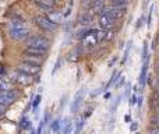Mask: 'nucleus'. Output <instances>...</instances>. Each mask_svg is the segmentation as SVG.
I'll return each instance as SVG.
<instances>
[{"instance_id": "nucleus-1", "label": "nucleus", "mask_w": 159, "mask_h": 134, "mask_svg": "<svg viewBox=\"0 0 159 134\" xmlns=\"http://www.w3.org/2000/svg\"><path fill=\"white\" fill-rule=\"evenodd\" d=\"M25 44H27V46H31V48H38V49L48 50L49 49L50 41L41 35H30L27 38V41H25Z\"/></svg>"}, {"instance_id": "nucleus-2", "label": "nucleus", "mask_w": 159, "mask_h": 134, "mask_svg": "<svg viewBox=\"0 0 159 134\" xmlns=\"http://www.w3.org/2000/svg\"><path fill=\"white\" fill-rule=\"evenodd\" d=\"M34 22H35L36 27H39L43 32H53V31L56 30V27H57V25L53 24L46 16H39V14L34 17Z\"/></svg>"}, {"instance_id": "nucleus-3", "label": "nucleus", "mask_w": 159, "mask_h": 134, "mask_svg": "<svg viewBox=\"0 0 159 134\" xmlns=\"http://www.w3.org/2000/svg\"><path fill=\"white\" fill-rule=\"evenodd\" d=\"M81 42L82 46L87 48H93L99 44L98 35H96V30H88L81 35Z\"/></svg>"}, {"instance_id": "nucleus-4", "label": "nucleus", "mask_w": 159, "mask_h": 134, "mask_svg": "<svg viewBox=\"0 0 159 134\" xmlns=\"http://www.w3.org/2000/svg\"><path fill=\"white\" fill-rule=\"evenodd\" d=\"M10 81L16 82V84H18V85H24L25 87V85L32 84L34 78H32V76H28V74H24V73H21V71L16 70L10 74Z\"/></svg>"}, {"instance_id": "nucleus-5", "label": "nucleus", "mask_w": 159, "mask_h": 134, "mask_svg": "<svg viewBox=\"0 0 159 134\" xmlns=\"http://www.w3.org/2000/svg\"><path fill=\"white\" fill-rule=\"evenodd\" d=\"M105 13H107L109 16H112L115 20H121L127 14V7L126 6H113L109 4L103 8Z\"/></svg>"}, {"instance_id": "nucleus-6", "label": "nucleus", "mask_w": 159, "mask_h": 134, "mask_svg": "<svg viewBox=\"0 0 159 134\" xmlns=\"http://www.w3.org/2000/svg\"><path fill=\"white\" fill-rule=\"evenodd\" d=\"M98 22H99V27L106 31H112L116 25V20L113 18L112 16H109L107 13H105V11H102V13L99 14Z\"/></svg>"}, {"instance_id": "nucleus-7", "label": "nucleus", "mask_w": 159, "mask_h": 134, "mask_svg": "<svg viewBox=\"0 0 159 134\" xmlns=\"http://www.w3.org/2000/svg\"><path fill=\"white\" fill-rule=\"evenodd\" d=\"M17 70L21 71L24 74H28V76H36L41 71V66H36V64H31L27 63V62H21V63L17 66Z\"/></svg>"}, {"instance_id": "nucleus-8", "label": "nucleus", "mask_w": 159, "mask_h": 134, "mask_svg": "<svg viewBox=\"0 0 159 134\" xmlns=\"http://www.w3.org/2000/svg\"><path fill=\"white\" fill-rule=\"evenodd\" d=\"M17 98H18V94H17L16 91H13V90L2 91V92H0V105L8 106V105H11L13 102H16Z\"/></svg>"}, {"instance_id": "nucleus-9", "label": "nucleus", "mask_w": 159, "mask_h": 134, "mask_svg": "<svg viewBox=\"0 0 159 134\" xmlns=\"http://www.w3.org/2000/svg\"><path fill=\"white\" fill-rule=\"evenodd\" d=\"M34 3H35L41 10L48 13V11H50V10H55L59 0H34Z\"/></svg>"}, {"instance_id": "nucleus-10", "label": "nucleus", "mask_w": 159, "mask_h": 134, "mask_svg": "<svg viewBox=\"0 0 159 134\" xmlns=\"http://www.w3.org/2000/svg\"><path fill=\"white\" fill-rule=\"evenodd\" d=\"M10 36L13 39H17V41H20V39H25V38L30 36V31H28L25 27L16 28V30H10Z\"/></svg>"}, {"instance_id": "nucleus-11", "label": "nucleus", "mask_w": 159, "mask_h": 134, "mask_svg": "<svg viewBox=\"0 0 159 134\" xmlns=\"http://www.w3.org/2000/svg\"><path fill=\"white\" fill-rule=\"evenodd\" d=\"M24 55H25V56H35V58L43 59V58H45V55H46V50H43V49H38V48L27 46V48L24 49Z\"/></svg>"}, {"instance_id": "nucleus-12", "label": "nucleus", "mask_w": 159, "mask_h": 134, "mask_svg": "<svg viewBox=\"0 0 159 134\" xmlns=\"http://www.w3.org/2000/svg\"><path fill=\"white\" fill-rule=\"evenodd\" d=\"M46 17L53 22V24L57 25L59 22L61 21V18H63V14H61L60 11H57V10H50V11H48L46 13Z\"/></svg>"}, {"instance_id": "nucleus-13", "label": "nucleus", "mask_w": 159, "mask_h": 134, "mask_svg": "<svg viewBox=\"0 0 159 134\" xmlns=\"http://www.w3.org/2000/svg\"><path fill=\"white\" fill-rule=\"evenodd\" d=\"M84 94H85V91H84V90L78 91V92L75 94V98H74V101H73V105H71V112H73V113L77 112L80 104H81L82 99H84Z\"/></svg>"}, {"instance_id": "nucleus-14", "label": "nucleus", "mask_w": 159, "mask_h": 134, "mask_svg": "<svg viewBox=\"0 0 159 134\" xmlns=\"http://www.w3.org/2000/svg\"><path fill=\"white\" fill-rule=\"evenodd\" d=\"M147 71H148V60H145L143 63V68H141V74H140V85L141 88L145 85L147 81Z\"/></svg>"}, {"instance_id": "nucleus-15", "label": "nucleus", "mask_w": 159, "mask_h": 134, "mask_svg": "<svg viewBox=\"0 0 159 134\" xmlns=\"http://www.w3.org/2000/svg\"><path fill=\"white\" fill-rule=\"evenodd\" d=\"M11 90V81L0 77V92L2 91H10Z\"/></svg>"}, {"instance_id": "nucleus-16", "label": "nucleus", "mask_w": 159, "mask_h": 134, "mask_svg": "<svg viewBox=\"0 0 159 134\" xmlns=\"http://www.w3.org/2000/svg\"><path fill=\"white\" fill-rule=\"evenodd\" d=\"M42 60H43V59L35 58V56H25V58H24V60H22V62H27V63H31V64H36V66H41Z\"/></svg>"}, {"instance_id": "nucleus-17", "label": "nucleus", "mask_w": 159, "mask_h": 134, "mask_svg": "<svg viewBox=\"0 0 159 134\" xmlns=\"http://www.w3.org/2000/svg\"><path fill=\"white\" fill-rule=\"evenodd\" d=\"M78 20H80V22H81L82 25H87V24H89V22L92 21V16H91L89 13H84V14H81V16L78 17Z\"/></svg>"}, {"instance_id": "nucleus-18", "label": "nucleus", "mask_w": 159, "mask_h": 134, "mask_svg": "<svg viewBox=\"0 0 159 134\" xmlns=\"http://www.w3.org/2000/svg\"><path fill=\"white\" fill-rule=\"evenodd\" d=\"M61 129H63V126H61V119H57V120L53 122V124H52V130H53V132H55V133H60Z\"/></svg>"}, {"instance_id": "nucleus-19", "label": "nucleus", "mask_w": 159, "mask_h": 134, "mask_svg": "<svg viewBox=\"0 0 159 134\" xmlns=\"http://www.w3.org/2000/svg\"><path fill=\"white\" fill-rule=\"evenodd\" d=\"M39 104H41V95H36L35 99H34V104H32V110H34V112H36V110H38Z\"/></svg>"}, {"instance_id": "nucleus-20", "label": "nucleus", "mask_w": 159, "mask_h": 134, "mask_svg": "<svg viewBox=\"0 0 159 134\" xmlns=\"http://www.w3.org/2000/svg\"><path fill=\"white\" fill-rule=\"evenodd\" d=\"M109 2H110V4H113V6H126L129 0H109Z\"/></svg>"}, {"instance_id": "nucleus-21", "label": "nucleus", "mask_w": 159, "mask_h": 134, "mask_svg": "<svg viewBox=\"0 0 159 134\" xmlns=\"http://www.w3.org/2000/svg\"><path fill=\"white\" fill-rule=\"evenodd\" d=\"M120 99H121V96H117V98H116V101H115V105H113L112 109H110V112H112L113 115L116 113V110H117V106L120 105Z\"/></svg>"}, {"instance_id": "nucleus-22", "label": "nucleus", "mask_w": 159, "mask_h": 134, "mask_svg": "<svg viewBox=\"0 0 159 134\" xmlns=\"http://www.w3.org/2000/svg\"><path fill=\"white\" fill-rule=\"evenodd\" d=\"M130 49H131V42H129L126 46V52H124V58H123V63L127 62V58H129V53H130Z\"/></svg>"}, {"instance_id": "nucleus-23", "label": "nucleus", "mask_w": 159, "mask_h": 134, "mask_svg": "<svg viewBox=\"0 0 159 134\" xmlns=\"http://www.w3.org/2000/svg\"><path fill=\"white\" fill-rule=\"evenodd\" d=\"M43 129H45V120L39 123V126H38V129H36L35 134H43Z\"/></svg>"}, {"instance_id": "nucleus-24", "label": "nucleus", "mask_w": 159, "mask_h": 134, "mask_svg": "<svg viewBox=\"0 0 159 134\" xmlns=\"http://www.w3.org/2000/svg\"><path fill=\"white\" fill-rule=\"evenodd\" d=\"M152 11H154V6L149 8V13H148V21H147V25H151V21H152Z\"/></svg>"}, {"instance_id": "nucleus-25", "label": "nucleus", "mask_w": 159, "mask_h": 134, "mask_svg": "<svg viewBox=\"0 0 159 134\" xmlns=\"http://www.w3.org/2000/svg\"><path fill=\"white\" fill-rule=\"evenodd\" d=\"M123 84H124V77L121 76L120 78L117 80V82H116V84H115V87H116V88H120V87H121V85H123Z\"/></svg>"}, {"instance_id": "nucleus-26", "label": "nucleus", "mask_w": 159, "mask_h": 134, "mask_svg": "<svg viewBox=\"0 0 159 134\" xmlns=\"http://www.w3.org/2000/svg\"><path fill=\"white\" fill-rule=\"evenodd\" d=\"M143 22H144V14H143V16L140 17V18H138V21H137V25H135V30H138V28H140L141 25H143Z\"/></svg>"}, {"instance_id": "nucleus-27", "label": "nucleus", "mask_w": 159, "mask_h": 134, "mask_svg": "<svg viewBox=\"0 0 159 134\" xmlns=\"http://www.w3.org/2000/svg\"><path fill=\"white\" fill-rule=\"evenodd\" d=\"M82 124H84V123H82V120H80L78 124H77V127H75V134H80V132L82 130Z\"/></svg>"}, {"instance_id": "nucleus-28", "label": "nucleus", "mask_w": 159, "mask_h": 134, "mask_svg": "<svg viewBox=\"0 0 159 134\" xmlns=\"http://www.w3.org/2000/svg\"><path fill=\"white\" fill-rule=\"evenodd\" d=\"M130 104H131V105H135V104H137V91H135L134 95L131 96V101H130Z\"/></svg>"}, {"instance_id": "nucleus-29", "label": "nucleus", "mask_w": 159, "mask_h": 134, "mask_svg": "<svg viewBox=\"0 0 159 134\" xmlns=\"http://www.w3.org/2000/svg\"><path fill=\"white\" fill-rule=\"evenodd\" d=\"M137 127H138V123H137V122H133V124H131V127H130V129H131V132H135V130H137Z\"/></svg>"}, {"instance_id": "nucleus-30", "label": "nucleus", "mask_w": 159, "mask_h": 134, "mask_svg": "<svg viewBox=\"0 0 159 134\" xmlns=\"http://www.w3.org/2000/svg\"><path fill=\"white\" fill-rule=\"evenodd\" d=\"M4 112H6V106H3V105H0V116H2V115H4Z\"/></svg>"}, {"instance_id": "nucleus-31", "label": "nucleus", "mask_w": 159, "mask_h": 134, "mask_svg": "<svg viewBox=\"0 0 159 134\" xmlns=\"http://www.w3.org/2000/svg\"><path fill=\"white\" fill-rule=\"evenodd\" d=\"M130 94V85H127V91H126V96H129Z\"/></svg>"}, {"instance_id": "nucleus-32", "label": "nucleus", "mask_w": 159, "mask_h": 134, "mask_svg": "<svg viewBox=\"0 0 159 134\" xmlns=\"http://www.w3.org/2000/svg\"><path fill=\"white\" fill-rule=\"evenodd\" d=\"M158 42H159V39H158Z\"/></svg>"}]
</instances>
